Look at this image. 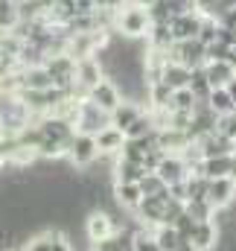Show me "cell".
<instances>
[{
	"label": "cell",
	"mask_w": 236,
	"mask_h": 251,
	"mask_svg": "<svg viewBox=\"0 0 236 251\" xmlns=\"http://www.w3.org/2000/svg\"><path fill=\"white\" fill-rule=\"evenodd\" d=\"M195 94L189 91V88H181V91H175L172 94V102H169V114L172 111H181V114H192L195 111Z\"/></svg>",
	"instance_id": "26"
},
{
	"label": "cell",
	"mask_w": 236,
	"mask_h": 251,
	"mask_svg": "<svg viewBox=\"0 0 236 251\" xmlns=\"http://www.w3.org/2000/svg\"><path fill=\"white\" fill-rule=\"evenodd\" d=\"M38 126H41V131H44L47 140H56L59 146H64V149H70L73 137L79 134L76 126L70 123V120H64V117H59V114H47V117H41Z\"/></svg>",
	"instance_id": "8"
},
{
	"label": "cell",
	"mask_w": 236,
	"mask_h": 251,
	"mask_svg": "<svg viewBox=\"0 0 236 251\" xmlns=\"http://www.w3.org/2000/svg\"><path fill=\"white\" fill-rule=\"evenodd\" d=\"M146 167L137 164V161H128V158H117L114 161V181H125V184H140L146 178Z\"/></svg>",
	"instance_id": "16"
},
{
	"label": "cell",
	"mask_w": 236,
	"mask_h": 251,
	"mask_svg": "<svg viewBox=\"0 0 236 251\" xmlns=\"http://www.w3.org/2000/svg\"><path fill=\"white\" fill-rule=\"evenodd\" d=\"M88 100H94L99 108H105L108 114H114L119 105H122V100H125V97H122V91H119L117 82L105 76V79H102V82H99V85H96V88L88 94Z\"/></svg>",
	"instance_id": "9"
},
{
	"label": "cell",
	"mask_w": 236,
	"mask_h": 251,
	"mask_svg": "<svg viewBox=\"0 0 236 251\" xmlns=\"http://www.w3.org/2000/svg\"><path fill=\"white\" fill-rule=\"evenodd\" d=\"M155 21H152V12L140 3H125L117 12V32L125 38H149Z\"/></svg>",
	"instance_id": "1"
},
{
	"label": "cell",
	"mask_w": 236,
	"mask_h": 251,
	"mask_svg": "<svg viewBox=\"0 0 236 251\" xmlns=\"http://www.w3.org/2000/svg\"><path fill=\"white\" fill-rule=\"evenodd\" d=\"M236 199V181L231 176L225 178H210V187H207V201L216 207V210H225L231 207Z\"/></svg>",
	"instance_id": "11"
},
{
	"label": "cell",
	"mask_w": 236,
	"mask_h": 251,
	"mask_svg": "<svg viewBox=\"0 0 236 251\" xmlns=\"http://www.w3.org/2000/svg\"><path fill=\"white\" fill-rule=\"evenodd\" d=\"M125 131L117 126H108L96 134V146H99V155H108V158H119L122 155V146H125Z\"/></svg>",
	"instance_id": "15"
},
{
	"label": "cell",
	"mask_w": 236,
	"mask_h": 251,
	"mask_svg": "<svg viewBox=\"0 0 236 251\" xmlns=\"http://www.w3.org/2000/svg\"><path fill=\"white\" fill-rule=\"evenodd\" d=\"M111 126V114L105 111V108H99L94 100H82L79 102V114H76V131H82V134H99L102 128H108Z\"/></svg>",
	"instance_id": "2"
},
{
	"label": "cell",
	"mask_w": 236,
	"mask_h": 251,
	"mask_svg": "<svg viewBox=\"0 0 236 251\" xmlns=\"http://www.w3.org/2000/svg\"><path fill=\"white\" fill-rule=\"evenodd\" d=\"M114 196H117V204L122 207V210H137L140 201H143V190H140V184L114 181Z\"/></svg>",
	"instance_id": "18"
},
{
	"label": "cell",
	"mask_w": 236,
	"mask_h": 251,
	"mask_svg": "<svg viewBox=\"0 0 236 251\" xmlns=\"http://www.w3.org/2000/svg\"><path fill=\"white\" fill-rule=\"evenodd\" d=\"M94 251H134V234L125 231V228H119L117 234L94 243Z\"/></svg>",
	"instance_id": "20"
},
{
	"label": "cell",
	"mask_w": 236,
	"mask_h": 251,
	"mask_svg": "<svg viewBox=\"0 0 236 251\" xmlns=\"http://www.w3.org/2000/svg\"><path fill=\"white\" fill-rule=\"evenodd\" d=\"M228 56H231V47H225L219 41L207 47V62H228Z\"/></svg>",
	"instance_id": "35"
},
{
	"label": "cell",
	"mask_w": 236,
	"mask_h": 251,
	"mask_svg": "<svg viewBox=\"0 0 236 251\" xmlns=\"http://www.w3.org/2000/svg\"><path fill=\"white\" fill-rule=\"evenodd\" d=\"M152 231H155V240L161 243V249L164 251H175L178 246L184 243L175 225H158V228H152Z\"/></svg>",
	"instance_id": "25"
},
{
	"label": "cell",
	"mask_w": 236,
	"mask_h": 251,
	"mask_svg": "<svg viewBox=\"0 0 236 251\" xmlns=\"http://www.w3.org/2000/svg\"><path fill=\"white\" fill-rule=\"evenodd\" d=\"M166 56H169V62H178V64H184V67H189V70H195V67L207 64V44H201L198 38L175 41Z\"/></svg>",
	"instance_id": "5"
},
{
	"label": "cell",
	"mask_w": 236,
	"mask_h": 251,
	"mask_svg": "<svg viewBox=\"0 0 236 251\" xmlns=\"http://www.w3.org/2000/svg\"><path fill=\"white\" fill-rule=\"evenodd\" d=\"M204 70H207V79H210L213 88H228L236 79V70L231 62H207Z\"/></svg>",
	"instance_id": "19"
},
{
	"label": "cell",
	"mask_w": 236,
	"mask_h": 251,
	"mask_svg": "<svg viewBox=\"0 0 236 251\" xmlns=\"http://www.w3.org/2000/svg\"><path fill=\"white\" fill-rule=\"evenodd\" d=\"M102 79H105V67H102V62L96 56L79 59V64H76V97L85 100Z\"/></svg>",
	"instance_id": "4"
},
{
	"label": "cell",
	"mask_w": 236,
	"mask_h": 251,
	"mask_svg": "<svg viewBox=\"0 0 236 251\" xmlns=\"http://www.w3.org/2000/svg\"><path fill=\"white\" fill-rule=\"evenodd\" d=\"M134 251H164V249L155 240V231L152 228H143V231L134 234Z\"/></svg>",
	"instance_id": "31"
},
{
	"label": "cell",
	"mask_w": 236,
	"mask_h": 251,
	"mask_svg": "<svg viewBox=\"0 0 236 251\" xmlns=\"http://www.w3.org/2000/svg\"><path fill=\"white\" fill-rule=\"evenodd\" d=\"M207 102H210V108L222 117V114H234L236 102L231 100V94H228V88H213V94L207 97Z\"/></svg>",
	"instance_id": "24"
},
{
	"label": "cell",
	"mask_w": 236,
	"mask_h": 251,
	"mask_svg": "<svg viewBox=\"0 0 236 251\" xmlns=\"http://www.w3.org/2000/svg\"><path fill=\"white\" fill-rule=\"evenodd\" d=\"M228 62L234 64V70H236V47H231V56H228Z\"/></svg>",
	"instance_id": "40"
},
{
	"label": "cell",
	"mask_w": 236,
	"mask_h": 251,
	"mask_svg": "<svg viewBox=\"0 0 236 251\" xmlns=\"http://www.w3.org/2000/svg\"><path fill=\"white\" fill-rule=\"evenodd\" d=\"M189 91L195 94V100H207V97L213 94V85H210V79H207V70H204V67H195V70H192Z\"/></svg>",
	"instance_id": "27"
},
{
	"label": "cell",
	"mask_w": 236,
	"mask_h": 251,
	"mask_svg": "<svg viewBox=\"0 0 236 251\" xmlns=\"http://www.w3.org/2000/svg\"><path fill=\"white\" fill-rule=\"evenodd\" d=\"M187 213L195 216L198 222H213V219H216V207H213L207 199H192V201H187Z\"/></svg>",
	"instance_id": "28"
},
{
	"label": "cell",
	"mask_w": 236,
	"mask_h": 251,
	"mask_svg": "<svg viewBox=\"0 0 236 251\" xmlns=\"http://www.w3.org/2000/svg\"><path fill=\"white\" fill-rule=\"evenodd\" d=\"M53 251H76L70 246V240H67V234H56V240H53Z\"/></svg>",
	"instance_id": "36"
},
{
	"label": "cell",
	"mask_w": 236,
	"mask_h": 251,
	"mask_svg": "<svg viewBox=\"0 0 236 251\" xmlns=\"http://www.w3.org/2000/svg\"><path fill=\"white\" fill-rule=\"evenodd\" d=\"M140 190H143V196H161L164 190H169V184L158 173H146V178L140 181Z\"/></svg>",
	"instance_id": "32"
},
{
	"label": "cell",
	"mask_w": 236,
	"mask_h": 251,
	"mask_svg": "<svg viewBox=\"0 0 236 251\" xmlns=\"http://www.w3.org/2000/svg\"><path fill=\"white\" fill-rule=\"evenodd\" d=\"M67 161L73 164V167H82V170H88L94 161H99V146H96V137L94 134H76L73 137V143H70V149H67Z\"/></svg>",
	"instance_id": "6"
},
{
	"label": "cell",
	"mask_w": 236,
	"mask_h": 251,
	"mask_svg": "<svg viewBox=\"0 0 236 251\" xmlns=\"http://www.w3.org/2000/svg\"><path fill=\"white\" fill-rule=\"evenodd\" d=\"M216 35H219V24L213 21V18H204V26H201V32H198V41L201 44H216Z\"/></svg>",
	"instance_id": "33"
},
{
	"label": "cell",
	"mask_w": 236,
	"mask_h": 251,
	"mask_svg": "<svg viewBox=\"0 0 236 251\" xmlns=\"http://www.w3.org/2000/svg\"><path fill=\"white\" fill-rule=\"evenodd\" d=\"M175 251H198V249H195V246H192V243H181V246H178Z\"/></svg>",
	"instance_id": "38"
},
{
	"label": "cell",
	"mask_w": 236,
	"mask_h": 251,
	"mask_svg": "<svg viewBox=\"0 0 236 251\" xmlns=\"http://www.w3.org/2000/svg\"><path fill=\"white\" fill-rule=\"evenodd\" d=\"M231 178L236 181V152H234V167H231Z\"/></svg>",
	"instance_id": "41"
},
{
	"label": "cell",
	"mask_w": 236,
	"mask_h": 251,
	"mask_svg": "<svg viewBox=\"0 0 236 251\" xmlns=\"http://www.w3.org/2000/svg\"><path fill=\"white\" fill-rule=\"evenodd\" d=\"M149 12H152L155 24H169L172 18L184 15V12H195V0H158Z\"/></svg>",
	"instance_id": "13"
},
{
	"label": "cell",
	"mask_w": 236,
	"mask_h": 251,
	"mask_svg": "<svg viewBox=\"0 0 236 251\" xmlns=\"http://www.w3.org/2000/svg\"><path fill=\"white\" fill-rule=\"evenodd\" d=\"M21 24V0H0V29L15 32Z\"/></svg>",
	"instance_id": "23"
},
{
	"label": "cell",
	"mask_w": 236,
	"mask_h": 251,
	"mask_svg": "<svg viewBox=\"0 0 236 251\" xmlns=\"http://www.w3.org/2000/svg\"><path fill=\"white\" fill-rule=\"evenodd\" d=\"M189 79H192V70L189 67H184V64H178V62H169L161 82H166L172 91H181V88H189Z\"/></svg>",
	"instance_id": "21"
},
{
	"label": "cell",
	"mask_w": 236,
	"mask_h": 251,
	"mask_svg": "<svg viewBox=\"0 0 236 251\" xmlns=\"http://www.w3.org/2000/svg\"><path fill=\"white\" fill-rule=\"evenodd\" d=\"M143 117V108H140V102H131V100H122V105H119L117 111L111 114V126H117L122 131H128L131 126L137 123Z\"/></svg>",
	"instance_id": "17"
},
{
	"label": "cell",
	"mask_w": 236,
	"mask_h": 251,
	"mask_svg": "<svg viewBox=\"0 0 236 251\" xmlns=\"http://www.w3.org/2000/svg\"><path fill=\"white\" fill-rule=\"evenodd\" d=\"M216 131L225 134V137H231V140H236V117L234 114H222L216 120Z\"/></svg>",
	"instance_id": "34"
},
{
	"label": "cell",
	"mask_w": 236,
	"mask_h": 251,
	"mask_svg": "<svg viewBox=\"0 0 236 251\" xmlns=\"http://www.w3.org/2000/svg\"><path fill=\"white\" fill-rule=\"evenodd\" d=\"M207 187H210V178L207 176H189L187 178V201L207 199Z\"/></svg>",
	"instance_id": "29"
},
{
	"label": "cell",
	"mask_w": 236,
	"mask_h": 251,
	"mask_svg": "<svg viewBox=\"0 0 236 251\" xmlns=\"http://www.w3.org/2000/svg\"><path fill=\"white\" fill-rule=\"evenodd\" d=\"M76 64H79V59H73L70 53H56V56H50L44 62V67L50 70L56 88H64V91H73L76 94Z\"/></svg>",
	"instance_id": "3"
},
{
	"label": "cell",
	"mask_w": 236,
	"mask_h": 251,
	"mask_svg": "<svg viewBox=\"0 0 236 251\" xmlns=\"http://www.w3.org/2000/svg\"><path fill=\"white\" fill-rule=\"evenodd\" d=\"M201 26H204V15H201L198 9H195V12H184V15H178V18L169 21V29H172V35H175V41L198 38Z\"/></svg>",
	"instance_id": "10"
},
{
	"label": "cell",
	"mask_w": 236,
	"mask_h": 251,
	"mask_svg": "<svg viewBox=\"0 0 236 251\" xmlns=\"http://www.w3.org/2000/svg\"><path fill=\"white\" fill-rule=\"evenodd\" d=\"M175 228H178V234H181V240H184V243H192V237H195V231H198V219H195V216H189V213L184 210V213L178 216Z\"/></svg>",
	"instance_id": "30"
},
{
	"label": "cell",
	"mask_w": 236,
	"mask_h": 251,
	"mask_svg": "<svg viewBox=\"0 0 236 251\" xmlns=\"http://www.w3.org/2000/svg\"><path fill=\"white\" fill-rule=\"evenodd\" d=\"M228 94H231V100H234V102H236V79H234V82H231V85H228Z\"/></svg>",
	"instance_id": "39"
},
{
	"label": "cell",
	"mask_w": 236,
	"mask_h": 251,
	"mask_svg": "<svg viewBox=\"0 0 236 251\" xmlns=\"http://www.w3.org/2000/svg\"><path fill=\"white\" fill-rule=\"evenodd\" d=\"M117 231H119V225H117V219L111 216V210L96 207L85 219V234H88V243L91 246L99 243V240H105V237H111V234H117Z\"/></svg>",
	"instance_id": "7"
},
{
	"label": "cell",
	"mask_w": 236,
	"mask_h": 251,
	"mask_svg": "<svg viewBox=\"0 0 236 251\" xmlns=\"http://www.w3.org/2000/svg\"><path fill=\"white\" fill-rule=\"evenodd\" d=\"M128 0H96V9H108V12H119Z\"/></svg>",
	"instance_id": "37"
},
{
	"label": "cell",
	"mask_w": 236,
	"mask_h": 251,
	"mask_svg": "<svg viewBox=\"0 0 236 251\" xmlns=\"http://www.w3.org/2000/svg\"><path fill=\"white\" fill-rule=\"evenodd\" d=\"M155 173H158L169 187H172V184H181V181H187V178L192 176V173H189V167H187V161H184L181 155H166Z\"/></svg>",
	"instance_id": "14"
},
{
	"label": "cell",
	"mask_w": 236,
	"mask_h": 251,
	"mask_svg": "<svg viewBox=\"0 0 236 251\" xmlns=\"http://www.w3.org/2000/svg\"><path fill=\"white\" fill-rule=\"evenodd\" d=\"M231 167H234V155L204 158V164H201V176H207V178H225V176H231Z\"/></svg>",
	"instance_id": "22"
},
{
	"label": "cell",
	"mask_w": 236,
	"mask_h": 251,
	"mask_svg": "<svg viewBox=\"0 0 236 251\" xmlns=\"http://www.w3.org/2000/svg\"><path fill=\"white\" fill-rule=\"evenodd\" d=\"M234 152H236V140H234Z\"/></svg>",
	"instance_id": "42"
},
{
	"label": "cell",
	"mask_w": 236,
	"mask_h": 251,
	"mask_svg": "<svg viewBox=\"0 0 236 251\" xmlns=\"http://www.w3.org/2000/svg\"><path fill=\"white\" fill-rule=\"evenodd\" d=\"M195 146H198L201 158H222V155H234V140H231V137H225V134H219V131H210V134L198 137V140H195Z\"/></svg>",
	"instance_id": "12"
},
{
	"label": "cell",
	"mask_w": 236,
	"mask_h": 251,
	"mask_svg": "<svg viewBox=\"0 0 236 251\" xmlns=\"http://www.w3.org/2000/svg\"><path fill=\"white\" fill-rule=\"evenodd\" d=\"M234 117H236V108H234Z\"/></svg>",
	"instance_id": "43"
}]
</instances>
